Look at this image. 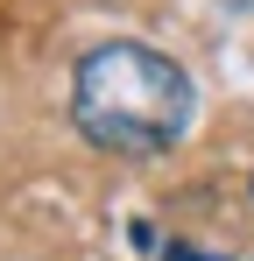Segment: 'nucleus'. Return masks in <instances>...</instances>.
<instances>
[{"mask_svg": "<svg viewBox=\"0 0 254 261\" xmlns=\"http://www.w3.org/2000/svg\"><path fill=\"white\" fill-rule=\"evenodd\" d=\"M71 120L106 155H163L191 127V78L148 43H99L71 78Z\"/></svg>", "mask_w": 254, "mask_h": 261, "instance_id": "f257e3e1", "label": "nucleus"}]
</instances>
